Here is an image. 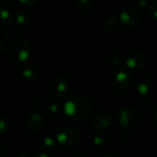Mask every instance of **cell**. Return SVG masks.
<instances>
[{"label":"cell","mask_w":157,"mask_h":157,"mask_svg":"<svg viewBox=\"0 0 157 157\" xmlns=\"http://www.w3.org/2000/svg\"><path fill=\"white\" fill-rule=\"evenodd\" d=\"M64 114L72 121L77 122H84L93 117V104L92 102L79 95H74L66 99L63 106Z\"/></svg>","instance_id":"6da1fadb"},{"label":"cell","mask_w":157,"mask_h":157,"mask_svg":"<svg viewBox=\"0 0 157 157\" xmlns=\"http://www.w3.org/2000/svg\"><path fill=\"white\" fill-rule=\"evenodd\" d=\"M30 51L31 47L29 41L26 38L20 37L17 39L13 43L10 54L11 57L17 63H26L29 58Z\"/></svg>","instance_id":"7a4b0ae2"},{"label":"cell","mask_w":157,"mask_h":157,"mask_svg":"<svg viewBox=\"0 0 157 157\" xmlns=\"http://www.w3.org/2000/svg\"><path fill=\"white\" fill-rule=\"evenodd\" d=\"M120 125L125 131L133 129L139 122V115L135 109L131 107H123L120 109L117 114Z\"/></svg>","instance_id":"3957f363"},{"label":"cell","mask_w":157,"mask_h":157,"mask_svg":"<svg viewBox=\"0 0 157 157\" xmlns=\"http://www.w3.org/2000/svg\"><path fill=\"white\" fill-rule=\"evenodd\" d=\"M56 139L61 145L64 147H72L78 144L80 140V134L75 129L72 127H66L59 131Z\"/></svg>","instance_id":"277c9868"},{"label":"cell","mask_w":157,"mask_h":157,"mask_svg":"<svg viewBox=\"0 0 157 157\" xmlns=\"http://www.w3.org/2000/svg\"><path fill=\"white\" fill-rule=\"evenodd\" d=\"M92 126L98 132L108 130L113 122V116L107 110H99L92 117Z\"/></svg>","instance_id":"5b68a950"},{"label":"cell","mask_w":157,"mask_h":157,"mask_svg":"<svg viewBox=\"0 0 157 157\" xmlns=\"http://www.w3.org/2000/svg\"><path fill=\"white\" fill-rule=\"evenodd\" d=\"M120 21L128 28H134L137 27L141 21H142V15L139 11H137L134 8H125L123 9L120 16H119Z\"/></svg>","instance_id":"8992f818"},{"label":"cell","mask_w":157,"mask_h":157,"mask_svg":"<svg viewBox=\"0 0 157 157\" xmlns=\"http://www.w3.org/2000/svg\"><path fill=\"white\" fill-rule=\"evenodd\" d=\"M132 82V76L128 70L121 69L117 71L112 78V85L118 91H123L127 89Z\"/></svg>","instance_id":"52a82bcc"},{"label":"cell","mask_w":157,"mask_h":157,"mask_svg":"<svg viewBox=\"0 0 157 157\" xmlns=\"http://www.w3.org/2000/svg\"><path fill=\"white\" fill-rule=\"evenodd\" d=\"M70 80L65 75H58L52 84V91L57 98H64L70 91Z\"/></svg>","instance_id":"ba28073f"},{"label":"cell","mask_w":157,"mask_h":157,"mask_svg":"<svg viewBox=\"0 0 157 157\" xmlns=\"http://www.w3.org/2000/svg\"><path fill=\"white\" fill-rule=\"evenodd\" d=\"M126 66L132 71H139L144 68L146 63V59L144 54L140 52H133L126 59Z\"/></svg>","instance_id":"9c48e42d"},{"label":"cell","mask_w":157,"mask_h":157,"mask_svg":"<svg viewBox=\"0 0 157 157\" xmlns=\"http://www.w3.org/2000/svg\"><path fill=\"white\" fill-rule=\"evenodd\" d=\"M44 117L39 112H33L27 119V126L31 132H39L44 126Z\"/></svg>","instance_id":"30bf717a"},{"label":"cell","mask_w":157,"mask_h":157,"mask_svg":"<svg viewBox=\"0 0 157 157\" xmlns=\"http://www.w3.org/2000/svg\"><path fill=\"white\" fill-rule=\"evenodd\" d=\"M21 74L25 79L34 81L39 76V67L33 63H24L21 68Z\"/></svg>","instance_id":"8fae6325"},{"label":"cell","mask_w":157,"mask_h":157,"mask_svg":"<svg viewBox=\"0 0 157 157\" xmlns=\"http://www.w3.org/2000/svg\"><path fill=\"white\" fill-rule=\"evenodd\" d=\"M154 88V84L152 80L148 77L142 78L137 84V91L141 96L149 95Z\"/></svg>","instance_id":"7c38bea8"},{"label":"cell","mask_w":157,"mask_h":157,"mask_svg":"<svg viewBox=\"0 0 157 157\" xmlns=\"http://www.w3.org/2000/svg\"><path fill=\"white\" fill-rule=\"evenodd\" d=\"M119 18L115 15H109L104 20H103V29L106 31H113L118 28L119 24Z\"/></svg>","instance_id":"4fadbf2b"},{"label":"cell","mask_w":157,"mask_h":157,"mask_svg":"<svg viewBox=\"0 0 157 157\" xmlns=\"http://www.w3.org/2000/svg\"><path fill=\"white\" fill-rule=\"evenodd\" d=\"M12 23H13L12 14L8 11V9L3 8L1 10V21H0V25H1L2 29L10 28Z\"/></svg>","instance_id":"5bb4252c"},{"label":"cell","mask_w":157,"mask_h":157,"mask_svg":"<svg viewBox=\"0 0 157 157\" xmlns=\"http://www.w3.org/2000/svg\"><path fill=\"white\" fill-rule=\"evenodd\" d=\"M46 107H47V109H48V111L50 113L57 114L61 109V103H60V101H59V99L57 98H50V99L47 100Z\"/></svg>","instance_id":"9a60e30c"},{"label":"cell","mask_w":157,"mask_h":157,"mask_svg":"<svg viewBox=\"0 0 157 157\" xmlns=\"http://www.w3.org/2000/svg\"><path fill=\"white\" fill-rule=\"evenodd\" d=\"M93 144L98 148H103L108 144V137L103 132H98L93 137Z\"/></svg>","instance_id":"2e32d148"},{"label":"cell","mask_w":157,"mask_h":157,"mask_svg":"<svg viewBox=\"0 0 157 157\" xmlns=\"http://www.w3.org/2000/svg\"><path fill=\"white\" fill-rule=\"evenodd\" d=\"M31 19H32L31 14L28 11H21L17 16V24H19L21 26L28 25L29 23H30Z\"/></svg>","instance_id":"e0dca14e"},{"label":"cell","mask_w":157,"mask_h":157,"mask_svg":"<svg viewBox=\"0 0 157 157\" xmlns=\"http://www.w3.org/2000/svg\"><path fill=\"white\" fill-rule=\"evenodd\" d=\"M11 40L9 34L5 30L2 29L1 31V36H0V50L1 52H5L10 45Z\"/></svg>","instance_id":"ac0fdd59"},{"label":"cell","mask_w":157,"mask_h":157,"mask_svg":"<svg viewBox=\"0 0 157 157\" xmlns=\"http://www.w3.org/2000/svg\"><path fill=\"white\" fill-rule=\"evenodd\" d=\"M55 148V141L52 137L51 136H47L42 140L41 143V149L44 152H52L53 151Z\"/></svg>","instance_id":"d6986e66"},{"label":"cell","mask_w":157,"mask_h":157,"mask_svg":"<svg viewBox=\"0 0 157 157\" xmlns=\"http://www.w3.org/2000/svg\"><path fill=\"white\" fill-rule=\"evenodd\" d=\"M76 4L78 8L83 12H90L93 9L94 6V1L93 0H76Z\"/></svg>","instance_id":"ffe728a7"},{"label":"cell","mask_w":157,"mask_h":157,"mask_svg":"<svg viewBox=\"0 0 157 157\" xmlns=\"http://www.w3.org/2000/svg\"><path fill=\"white\" fill-rule=\"evenodd\" d=\"M147 12H148L149 17L153 20L157 21V0L152 1L148 5V6H147Z\"/></svg>","instance_id":"44dd1931"},{"label":"cell","mask_w":157,"mask_h":157,"mask_svg":"<svg viewBox=\"0 0 157 157\" xmlns=\"http://www.w3.org/2000/svg\"><path fill=\"white\" fill-rule=\"evenodd\" d=\"M123 59H122V55L119 52H112L109 55V63L113 65V66H118L120 64H121Z\"/></svg>","instance_id":"7402d4cb"},{"label":"cell","mask_w":157,"mask_h":157,"mask_svg":"<svg viewBox=\"0 0 157 157\" xmlns=\"http://www.w3.org/2000/svg\"><path fill=\"white\" fill-rule=\"evenodd\" d=\"M9 121L7 119V117H6L5 115H1L0 117V132L2 135H5L8 131H9Z\"/></svg>","instance_id":"603a6c76"},{"label":"cell","mask_w":157,"mask_h":157,"mask_svg":"<svg viewBox=\"0 0 157 157\" xmlns=\"http://www.w3.org/2000/svg\"><path fill=\"white\" fill-rule=\"evenodd\" d=\"M18 1L23 6H28V7H32V6H34L38 3V0H18Z\"/></svg>","instance_id":"cb8c5ba5"},{"label":"cell","mask_w":157,"mask_h":157,"mask_svg":"<svg viewBox=\"0 0 157 157\" xmlns=\"http://www.w3.org/2000/svg\"><path fill=\"white\" fill-rule=\"evenodd\" d=\"M135 6L139 8H144L146 6H148V1L147 0H135Z\"/></svg>","instance_id":"d4e9b609"},{"label":"cell","mask_w":157,"mask_h":157,"mask_svg":"<svg viewBox=\"0 0 157 157\" xmlns=\"http://www.w3.org/2000/svg\"><path fill=\"white\" fill-rule=\"evenodd\" d=\"M122 137L124 138L122 143H127V142L130 140V138H131L130 133H129V132H127L126 131H125V132H121L120 133V135H119V139H121V138H122Z\"/></svg>","instance_id":"484cf974"},{"label":"cell","mask_w":157,"mask_h":157,"mask_svg":"<svg viewBox=\"0 0 157 157\" xmlns=\"http://www.w3.org/2000/svg\"><path fill=\"white\" fill-rule=\"evenodd\" d=\"M0 157H8V152L4 147L0 148Z\"/></svg>","instance_id":"4316f807"},{"label":"cell","mask_w":157,"mask_h":157,"mask_svg":"<svg viewBox=\"0 0 157 157\" xmlns=\"http://www.w3.org/2000/svg\"><path fill=\"white\" fill-rule=\"evenodd\" d=\"M16 1L15 0H4V4L6 6H13L15 5Z\"/></svg>","instance_id":"83f0119b"},{"label":"cell","mask_w":157,"mask_h":157,"mask_svg":"<svg viewBox=\"0 0 157 157\" xmlns=\"http://www.w3.org/2000/svg\"><path fill=\"white\" fill-rule=\"evenodd\" d=\"M31 157H50V156H49V155H47L46 154H43V153H38V154L33 155Z\"/></svg>","instance_id":"f1b7e54d"},{"label":"cell","mask_w":157,"mask_h":157,"mask_svg":"<svg viewBox=\"0 0 157 157\" xmlns=\"http://www.w3.org/2000/svg\"><path fill=\"white\" fill-rule=\"evenodd\" d=\"M154 123L157 126V109H155V113H154Z\"/></svg>","instance_id":"f546056e"},{"label":"cell","mask_w":157,"mask_h":157,"mask_svg":"<svg viewBox=\"0 0 157 157\" xmlns=\"http://www.w3.org/2000/svg\"><path fill=\"white\" fill-rule=\"evenodd\" d=\"M74 157H86L85 155H80V154H77V155H75Z\"/></svg>","instance_id":"4dcf8cb0"},{"label":"cell","mask_w":157,"mask_h":157,"mask_svg":"<svg viewBox=\"0 0 157 157\" xmlns=\"http://www.w3.org/2000/svg\"><path fill=\"white\" fill-rule=\"evenodd\" d=\"M17 157H28L26 155H24V154H20V155H18Z\"/></svg>","instance_id":"1f68e13d"},{"label":"cell","mask_w":157,"mask_h":157,"mask_svg":"<svg viewBox=\"0 0 157 157\" xmlns=\"http://www.w3.org/2000/svg\"><path fill=\"white\" fill-rule=\"evenodd\" d=\"M102 157H115V156H113V155H104V156H102Z\"/></svg>","instance_id":"d6a6232c"}]
</instances>
